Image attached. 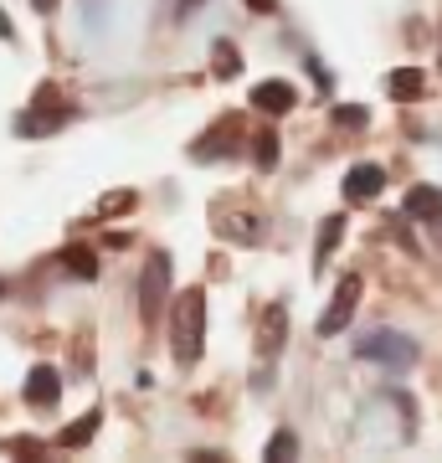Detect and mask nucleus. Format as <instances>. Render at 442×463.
<instances>
[{
  "label": "nucleus",
  "mask_w": 442,
  "mask_h": 463,
  "mask_svg": "<svg viewBox=\"0 0 442 463\" xmlns=\"http://www.w3.org/2000/svg\"><path fill=\"white\" fill-rule=\"evenodd\" d=\"M283 345V304H273L268 309V335H262V355H278Z\"/></svg>",
  "instance_id": "obj_12"
},
{
  "label": "nucleus",
  "mask_w": 442,
  "mask_h": 463,
  "mask_svg": "<svg viewBox=\"0 0 442 463\" xmlns=\"http://www.w3.org/2000/svg\"><path fill=\"white\" fill-rule=\"evenodd\" d=\"M417 340L411 335H401V330H365L361 340H355V361H371V365H391V371H411L417 365Z\"/></svg>",
  "instance_id": "obj_2"
},
{
  "label": "nucleus",
  "mask_w": 442,
  "mask_h": 463,
  "mask_svg": "<svg viewBox=\"0 0 442 463\" xmlns=\"http://www.w3.org/2000/svg\"><path fill=\"white\" fill-rule=\"evenodd\" d=\"M340 232H344V216H329L324 227H319V263H324L329 252H334V242H340Z\"/></svg>",
  "instance_id": "obj_15"
},
{
  "label": "nucleus",
  "mask_w": 442,
  "mask_h": 463,
  "mask_svg": "<svg viewBox=\"0 0 442 463\" xmlns=\"http://www.w3.org/2000/svg\"><path fill=\"white\" fill-rule=\"evenodd\" d=\"M32 5H36V11H52V0H32Z\"/></svg>",
  "instance_id": "obj_19"
},
{
  "label": "nucleus",
  "mask_w": 442,
  "mask_h": 463,
  "mask_svg": "<svg viewBox=\"0 0 442 463\" xmlns=\"http://www.w3.org/2000/svg\"><path fill=\"white\" fill-rule=\"evenodd\" d=\"M407 216H417V222L442 216V191H437V185H411V191H407Z\"/></svg>",
  "instance_id": "obj_9"
},
{
  "label": "nucleus",
  "mask_w": 442,
  "mask_h": 463,
  "mask_svg": "<svg viewBox=\"0 0 442 463\" xmlns=\"http://www.w3.org/2000/svg\"><path fill=\"white\" fill-rule=\"evenodd\" d=\"M268 458H273V463H288V458H298V438H294V432H278V438L268 443Z\"/></svg>",
  "instance_id": "obj_16"
},
{
  "label": "nucleus",
  "mask_w": 442,
  "mask_h": 463,
  "mask_svg": "<svg viewBox=\"0 0 442 463\" xmlns=\"http://www.w3.org/2000/svg\"><path fill=\"white\" fill-rule=\"evenodd\" d=\"M386 93H391L396 103H411L427 93V72H417V67H396L391 78H386Z\"/></svg>",
  "instance_id": "obj_8"
},
{
  "label": "nucleus",
  "mask_w": 442,
  "mask_h": 463,
  "mask_svg": "<svg viewBox=\"0 0 442 463\" xmlns=\"http://www.w3.org/2000/svg\"><path fill=\"white\" fill-rule=\"evenodd\" d=\"M334 118H340V124H350V129H361V124H365V109H361V103H350V109H340Z\"/></svg>",
  "instance_id": "obj_17"
},
{
  "label": "nucleus",
  "mask_w": 442,
  "mask_h": 463,
  "mask_svg": "<svg viewBox=\"0 0 442 463\" xmlns=\"http://www.w3.org/2000/svg\"><path fill=\"white\" fill-rule=\"evenodd\" d=\"M355 304H361V279L355 273H344V283H340V294L329 298V309H324V319H319V335H340L350 319H355Z\"/></svg>",
  "instance_id": "obj_4"
},
{
  "label": "nucleus",
  "mask_w": 442,
  "mask_h": 463,
  "mask_svg": "<svg viewBox=\"0 0 442 463\" xmlns=\"http://www.w3.org/2000/svg\"><path fill=\"white\" fill-rule=\"evenodd\" d=\"M62 263L72 268L78 279H99V258H93L88 248H78V242H72V248H62Z\"/></svg>",
  "instance_id": "obj_11"
},
{
  "label": "nucleus",
  "mask_w": 442,
  "mask_h": 463,
  "mask_svg": "<svg viewBox=\"0 0 442 463\" xmlns=\"http://www.w3.org/2000/svg\"><path fill=\"white\" fill-rule=\"evenodd\" d=\"M216 72H221V78H237V72H242V57H237L231 42H216Z\"/></svg>",
  "instance_id": "obj_14"
},
{
  "label": "nucleus",
  "mask_w": 442,
  "mask_h": 463,
  "mask_svg": "<svg viewBox=\"0 0 442 463\" xmlns=\"http://www.w3.org/2000/svg\"><path fill=\"white\" fill-rule=\"evenodd\" d=\"M252 160H258L262 170H273V165H278V134H273V129L258 134V145H252Z\"/></svg>",
  "instance_id": "obj_13"
},
{
  "label": "nucleus",
  "mask_w": 442,
  "mask_h": 463,
  "mask_svg": "<svg viewBox=\"0 0 442 463\" xmlns=\"http://www.w3.org/2000/svg\"><path fill=\"white\" fill-rule=\"evenodd\" d=\"M170 345H175V361L196 365L201 345H206V294L201 288H185L181 304H175V330H170Z\"/></svg>",
  "instance_id": "obj_1"
},
{
  "label": "nucleus",
  "mask_w": 442,
  "mask_h": 463,
  "mask_svg": "<svg viewBox=\"0 0 442 463\" xmlns=\"http://www.w3.org/2000/svg\"><path fill=\"white\" fill-rule=\"evenodd\" d=\"M381 185H386V170L381 165H355L350 175H344V196L350 201H376Z\"/></svg>",
  "instance_id": "obj_6"
},
{
  "label": "nucleus",
  "mask_w": 442,
  "mask_h": 463,
  "mask_svg": "<svg viewBox=\"0 0 442 463\" xmlns=\"http://www.w3.org/2000/svg\"><path fill=\"white\" fill-rule=\"evenodd\" d=\"M196 5H201V0H181V11H196Z\"/></svg>",
  "instance_id": "obj_20"
},
{
  "label": "nucleus",
  "mask_w": 442,
  "mask_h": 463,
  "mask_svg": "<svg viewBox=\"0 0 442 463\" xmlns=\"http://www.w3.org/2000/svg\"><path fill=\"white\" fill-rule=\"evenodd\" d=\"M57 397H62L57 365H32V376H26V402H32V407H52Z\"/></svg>",
  "instance_id": "obj_5"
},
{
  "label": "nucleus",
  "mask_w": 442,
  "mask_h": 463,
  "mask_svg": "<svg viewBox=\"0 0 442 463\" xmlns=\"http://www.w3.org/2000/svg\"><path fill=\"white\" fill-rule=\"evenodd\" d=\"M99 422H103V412L93 407V412H82L78 422H72V428H67L62 438H57V443H62V448H82L88 438H93V432H99Z\"/></svg>",
  "instance_id": "obj_10"
},
{
  "label": "nucleus",
  "mask_w": 442,
  "mask_h": 463,
  "mask_svg": "<svg viewBox=\"0 0 442 463\" xmlns=\"http://www.w3.org/2000/svg\"><path fill=\"white\" fill-rule=\"evenodd\" d=\"M247 5H252V11H273V0H247Z\"/></svg>",
  "instance_id": "obj_18"
},
{
  "label": "nucleus",
  "mask_w": 442,
  "mask_h": 463,
  "mask_svg": "<svg viewBox=\"0 0 442 463\" xmlns=\"http://www.w3.org/2000/svg\"><path fill=\"white\" fill-rule=\"evenodd\" d=\"M294 103H298V93H294L288 83H278V78L252 88V109H262V114H288Z\"/></svg>",
  "instance_id": "obj_7"
},
{
  "label": "nucleus",
  "mask_w": 442,
  "mask_h": 463,
  "mask_svg": "<svg viewBox=\"0 0 442 463\" xmlns=\"http://www.w3.org/2000/svg\"><path fill=\"white\" fill-rule=\"evenodd\" d=\"M165 288H170V252H149L145 279H139V315H145V319L160 315Z\"/></svg>",
  "instance_id": "obj_3"
}]
</instances>
